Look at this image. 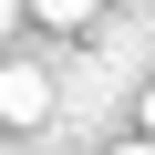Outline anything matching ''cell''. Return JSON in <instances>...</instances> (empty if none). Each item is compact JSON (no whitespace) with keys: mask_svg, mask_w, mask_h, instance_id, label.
I'll use <instances>...</instances> for the list:
<instances>
[{"mask_svg":"<svg viewBox=\"0 0 155 155\" xmlns=\"http://www.w3.org/2000/svg\"><path fill=\"white\" fill-rule=\"evenodd\" d=\"M0 124H52V62H0Z\"/></svg>","mask_w":155,"mask_h":155,"instance_id":"cell-1","label":"cell"},{"mask_svg":"<svg viewBox=\"0 0 155 155\" xmlns=\"http://www.w3.org/2000/svg\"><path fill=\"white\" fill-rule=\"evenodd\" d=\"M31 11H41V21H52V31H83V21H93V11H104V0H31Z\"/></svg>","mask_w":155,"mask_h":155,"instance_id":"cell-2","label":"cell"},{"mask_svg":"<svg viewBox=\"0 0 155 155\" xmlns=\"http://www.w3.org/2000/svg\"><path fill=\"white\" fill-rule=\"evenodd\" d=\"M21 11H31V0H0V31H11V21H21Z\"/></svg>","mask_w":155,"mask_h":155,"instance_id":"cell-3","label":"cell"},{"mask_svg":"<svg viewBox=\"0 0 155 155\" xmlns=\"http://www.w3.org/2000/svg\"><path fill=\"white\" fill-rule=\"evenodd\" d=\"M145 134H155V83H145Z\"/></svg>","mask_w":155,"mask_h":155,"instance_id":"cell-4","label":"cell"},{"mask_svg":"<svg viewBox=\"0 0 155 155\" xmlns=\"http://www.w3.org/2000/svg\"><path fill=\"white\" fill-rule=\"evenodd\" d=\"M114 155H155V134H145V145H114Z\"/></svg>","mask_w":155,"mask_h":155,"instance_id":"cell-5","label":"cell"}]
</instances>
